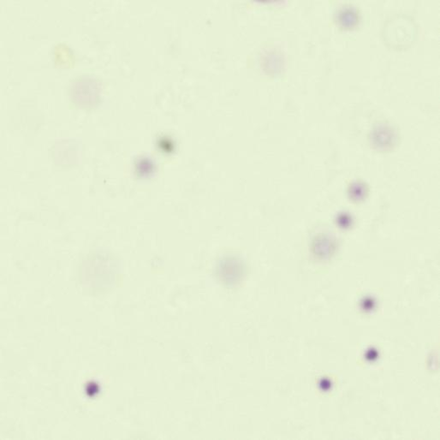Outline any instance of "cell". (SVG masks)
<instances>
[{
	"label": "cell",
	"mask_w": 440,
	"mask_h": 440,
	"mask_svg": "<svg viewBox=\"0 0 440 440\" xmlns=\"http://www.w3.org/2000/svg\"><path fill=\"white\" fill-rule=\"evenodd\" d=\"M339 22L344 28H353L358 22V15L352 9L343 10L339 14Z\"/></svg>",
	"instance_id": "1"
}]
</instances>
